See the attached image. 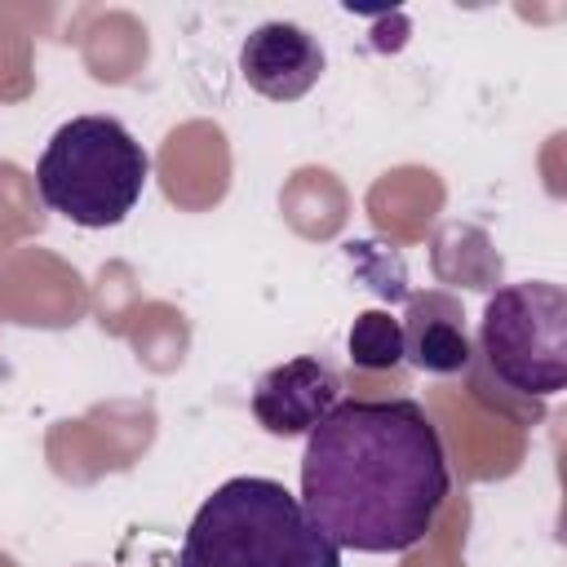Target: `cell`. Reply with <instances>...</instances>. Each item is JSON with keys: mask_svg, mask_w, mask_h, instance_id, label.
I'll return each instance as SVG.
<instances>
[{"mask_svg": "<svg viewBox=\"0 0 567 567\" xmlns=\"http://www.w3.org/2000/svg\"><path fill=\"white\" fill-rule=\"evenodd\" d=\"M452 474L416 399H341L301 452V505L354 554H408L434 527Z\"/></svg>", "mask_w": 567, "mask_h": 567, "instance_id": "6da1fadb", "label": "cell"}, {"mask_svg": "<svg viewBox=\"0 0 567 567\" xmlns=\"http://www.w3.org/2000/svg\"><path fill=\"white\" fill-rule=\"evenodd\" d=\"M346 350H350L354 368H372V372L403 363V319H394L385 310H363L350 323Z\"/></svg>", "mask_w": 567, "mask_h": 567, "instance_id": "ba28073f", "label": "cell"}, {"mask_svg": "<svg viewBox=\"0 0 567 567\" xmlns=\"http://www.w3.org/2000/svg\"><path fill=\"white\" fill-rule=\"evenodd\" d=\"M403 359H412L421 372H461L470 363V337L447 315H430V301H416L412 323H403Z\"/></svg>", "mask_w": 567, "mask_h": 567, "instance_id": "52a82bcc", "label": "cell"}, {"mask_svg": "<svg viewBox=\"0 0 567 567\" xmlns=\"http://www.w3.org/2000/svg\"><path fill=\"white\" fill-rule=\"evenodd\" d=\"M478 350L487 372L514 390L549 399L567 385V292L549 279L505 284L487 297L478 319Z\"/></svg>", "mask_w": 567, "mask_h": 567, "instance_id": "277c9868", "label": "cell"}, {"mask_svg": "<svg viewBox=\"0 0 567 567\" xmlns=\"http://www.w3.org/2000/svg\"><path fill=\"white\" fill-rule=\"evenodd\" d=\"M151 177V155L115 115H75L53 128L35 159V190L58 217L106 230L120 226Z\"/></svg>", "mask_w": 567, "mask_h": 567, "instance_id": "3957f363", "label": "cell"}, {"mask_svg": "<svg viewBox=\"0 0 567 567\" xmlns=\"http://www.w3.org/2000/svg\"><path fill=\"white\" fill-rule=\"evenodd\" d=\"M328 58L319 49V40L297 27V22H261L244 35L239 44V75L248 80V89H257L270 102H297L306 97L319 75H323Z\"/></svg>", "mask_w": 567, "mask_h": 567, "instance_id": "8992f818", "label": "cell"}, {"mask_svg": "<svg viewBox=\"0 0 567 567\" xmlns=\"http://www.w3.org/2000/svg\"><path fill=\"white\" fill-rule=\"evenodd\" d=\"M341 403V377L315 354H297L270 372L257 377L252 385V421L275 434V439H297L310 434L332 408Z\"/></svg>", "mask_w": 567, "mask_h": 567, "instance_id": "5b68a950", "label": "cell"}, {"mask_svg": "<svg viewBox=\"0 0 567 567\" xmlns=\"http://www.w3.org/2000/svg\"><path fill=\"white\" fill-rule=\"evenodd\" d=\"M177 567H341V549L279 478L239 474L195 509Z\"/></svg>", "mask_w": 567, "mask_h": 567, "instance_id": "7a4b0ae2", "label": "cell"}]
</instances>
